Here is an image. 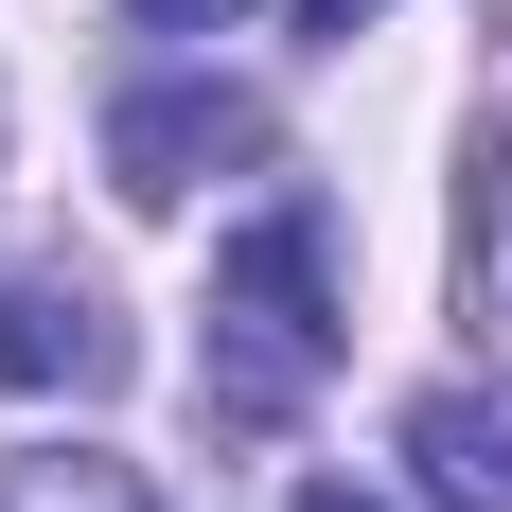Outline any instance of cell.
Instances as JSON below:
<instances>
[{
  "mask_svg": "<svg viewBox=\"0 0 512 512\" xmlns=\"http://www.w3.org/2000/svg\"><path fill=\"white\" fill-rule=\"evenodd\" d=\"M318 371H336V230H318V212H248L230 265H212L195 407H212V424H283Z\"/></svg>",
  "mask_w": 512,
  "mask_h": 512,
  "instance_id": "obj_1",
  "label": "cell"
},
{
  "mask_svg": "<svg viewBox=\"0 0 512 512\" xmlns=\"http://www.w3.org/2000/svg\"><path fill=\"white\" fill-rule=\"evenodd\" d=\"M0 389H124V318L71 265H0Z\"/></svg>",
  "mask_w": 512,
  "mask_h": 512,
  "instance_id": "obj_3",
  "label": "cell"
},
{
  "mask_svg": "<svg viewBox=\"0 0 512 512\" xmlns=\"http://www.w3.org/2000/svg\"><path fill=\"white\" fill-rule=\"evenodd\" d=\"M301 512H389V495H354V477H301Z\"/></svg>",
  "mask_w": 512,
  "mask_h": 512,
  "instance_id": "obj_7",
  "label": "cell"
},
{
  "mask_svg": "<svg viewBox=\"0 0 512 512\" xmlns=\"http://www.w3.org/2000/svg\"><path fill=\"white\" fill-rule=\"evenodd\" d=\"M407 460H424L442 512H512V407H495V389H424V407H407Z\"/></svg>",
  "mask_w": 512,
  "mask_h": 512,
  "instance_id": "obj_4",
  "label": "cell"
},
{
  "mask_svg": "<svg viewBox=\"0 0 512 512\" xmlns=\"http://www.w3.org/2000/svg\"><path fill=\"white\" fill-rule=\"evenodd\" d=\"M230 159H265V106L212 89V71H195V89H124V106H106V177H124L142 212H177L195 177H230Z\"/></svg>",
  "mask_w": 512,
  "mask_h": 512,
  "instance_id": "obj_2",
  "label": "cell"
},
{
  "mask_svg": "<svg viewBox=\"0 0 512 512\" xmlns=\"http://www.w3.org/2000/svg\"><path fill=\"white\" fill-rule=\"evenodd\" d=\"M354 18H371V0H301V36H354Z\"/></svg>",
  "mask_w": 512,
  "mask_h": 512,
  "instance_id": "obj_8",
  "label": "cell"
},
{
  "mask_svg": "<svg viewBox=\"0 0 512 512\" xmlns=\"http://www.w3.org/2000/svg\"><path fill=\"white\" fill-rule=\"evenodd\" d=\"M124 18H142V36H230L248 0H124Z\"/></svg>",
  "mask_w": 512,
  "mask_h": 512,
  "instance_id": "obj_6",
  "label": "cell"
},
{
  "mask_svg": "<svg viewBox=\"0 0 512 512\" xmlns=\"http://www.w3.org/2000/svg\"><path fill=\"white\" fill-rule=\"evenodd\" d=\"M477 318H512V124L477 142Z\"/></svg>",
  "mask_w": 512,
  "mask_h": 512,
  "instance_id": "obj_5",
  "label": "cell"
}]
</instances>
